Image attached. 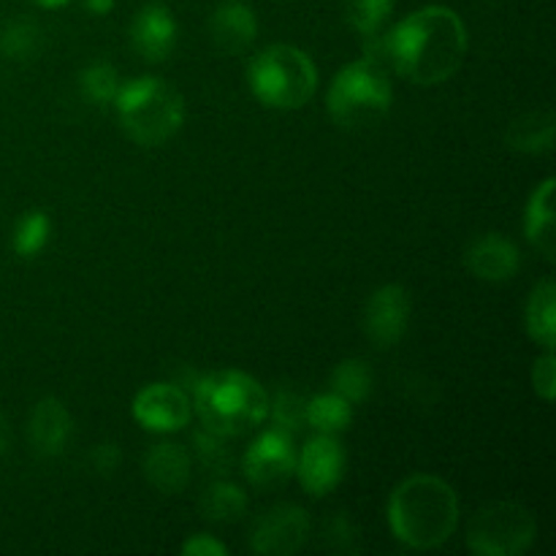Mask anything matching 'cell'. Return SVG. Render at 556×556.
<instances>
[{
  "instance_id": "obj_34",
  "label": "cell",
  "mask_w": 556,
  "mask_h": 556,
  "mask_svg": "<svg viewBox=\"0 0 556 556\" xmlns=\"http://www.w3.org/2000/svg\"><path fill=\"white\" fill-rule=\"evenodd\" d=\"M36 5H41V9L47 11H54V9H63V5H68L71 0H33Z\"/></svg>"
},
{
  "instance_id": "obj_28",
  "label": "cell",
  "mask_w": 556,
  "mask_h": 556,
  "mask_svg": "<svg viewBox=\"0 0 556 556\" xmlns=\"http://www.w3.org/2000/svg\"><path fill=\"white\" fill-rule=\"evenodd\" d=\"M304 410H307V400L302 394H296V391H280L275 400V407H269V413H275L277 427L288 429V432H299V429L307 427Z\"/></svg>"
},
{
  "instance_id": "obj_10",
  "label": "cell",
  "mask_w": 556,
  "mask_h": 556,
  "mask_svg": "<svg viewBox=\"0 0 556 556\" xmlns=\"http://www.w3.org/2000/svg\"><path fill=\"white\" fill-rule=\"evenodd\" d=\"M299 483L309 497H326L345 476V451L337 434H315L296 454Z\"/></svg>"
},
{
  "instance_id": "obj_32",
  "label": "cell",
  "mask_w": 556,
  "mask_h": 556,
  "mask_svg": "<svg viewBox=\"0 0 556 556\" xmlns=\"http://www.w3.org/2000/svg\"><path fill=\"white\" fill-rule=\"evenodd\" d=\"M182 554L190 556H226V546L210 535H193L182 543Z\"/></svg>"
},
{
  "instance_id": "obj_23",
  "label": "cell",
  "mask_w": 556,
  "mask_h": 556,
  "mask_svg": "<svg viewBox=\"0 0 556 556\" xmlns=\"http://www.w3.org/2000/svg\"><path fill=\"white\" fill-rule=\"evenodd\" d=\"M43 49V33L33 20H9L0 27V54L9 60L38 58Z\"/></svg>"
},
{
  "instance_id": "obj_8",
  "label": "cell",
  "mask_w": 556,
  "mask_h": 556,
  "mask_svg": "<svg viewBox=\"0 0 556 556\" xmlns=\"http://www.w3.org/2000/svg\"><path fill=\"white\" fill-rule=\"evenodd\" d=\"M244 478L255 489L282 486L288 478L296 472V448H293V432L275 427L261 432L250 443L248 454L242 459Z\"/></svg>"
},
{
  "instance_id": "obj_6",
  "label": "cell",
  "mask_w": 556,
  "mask_h": 556,
  "mask_svg": "<svg viewBox=\"0 0 556 556\" xmlns=\"http://www.w3.org/2000/svg\"><path fill=\"white\" fill-rule=\"evenodd\" d=\"M248 85L264 106L302 109L318 90V68L302 49L275 43L248 65Z\"/></svg>"
},
{
  "instance_id": "obj_2",
  "label": "cell",
  "mask_w": 556,
  "mask_h": 556,
  "mask_svg": "<svg viewBox=\"0 0 556 556\" xmlns=\"http://www.w3.org/2000/svg\"><path fill=\"white\" fill-rule=\"evenodd\" d=\"M389 525L396 541L410 548H438L459 527V497L438 476L405 478L389 497Z\"/></svg>"
},
{
  "instance_id": "obj_30",
  "label": "cell",
  "mask_w": 556,
  "mask_h": 556,
  "mask_svg": "<svg viewBox=\"0 0 556 556\" xmlns=\"http://www.w3.org/2000/svg\"><path fill=\"white\" fill-rule=\"evenodd\" d=\"M220 440L226 438H217V434L206 432V429L195 434V448H199L201 462H204L206 467H212V470H220V467L228 462V451L223 448Z\"/></svg>"
},
{
  "instance_id": "obj_9",
  "label": "cell",
  "mask_w": 556,
  "mask_h": 556,
  "mask_svg": "<svg viewBox=\"0 0 556 556\" xmlns=\"http://www.w3.org/2000/svg\"><path fill=\"white\" fill-rule=\"evenodd\" d=\"M309 538V516L299 505L282 503L264 510L250 530V548L261 556H291Z\"/></svg>"
},
{
  "instance_id": "obj_18",
  "label": "cell",
  "mask_w": 556,
  "mask_h": 556,
  "mask_svg": "<svg viewBox=\"0 0 556 556\" xmlns=\"http://www.w3.org/2000/svg\"><path fill=\"white\" fill-rule=\"evenodd\" d=\"M554 177L543 179L530 195L525 212V231L532 248L543 253V258L554 261Z\"/></svg>"
},
{
  "instance_id": "obj_33",
  "label": "cell",
  "mask_w": 556,
  "mask_h": 556,
  "mask_svg": "<svg viewBox=\"0 0 556 556\" xmlns=\"http://www.w3.org/2000/svg\"><path fill=\"white\" fill-rule=\"evenodd\" d=\"M85 5H87V11H90V14L106 16L109 11L114 9V0H85Z\"/></svg>"
},
{
  "instance_id": "obj_22",
  "label": "cell",
  "mask_w": 556,
  "mask_h": 556,
  "mask_svg": "<svg viewBox=\"0 0 556 556\" xmlns=\"http://www.w3.org/2000/svg\"><path fill=\"white\" fill-rule=\"evenodd\" d=\"M304 421L313 427L318 434H340L351 427L353 421V405L342 400L340 394L329 391V394H318L307 400V410H304Z\"/></svg>"
},
{
  "instance_id": "obj_29",
  "label": "cell",
  "mask_w": 556,
  "mask_h": 556,
  "mask_svg": "<svg viewBox=\"0 0 556 556\" xmlns=\"http://www.w3.org/2000/svg\"><path fill=\"white\" fill-rule=\"evenodd\" d=\"M532 389H535L546 402H554V394H556L554 351H548L546 356L538 358L535 367H532Z\"/></svg>"
},
{
  "instance_id": "obj_7",
  "label": "cell",
  "mask_w": 556,
  "mask_h": 556,
  "mask_svg": "<svg viewBox=\"0 0 556 556\" xmlns=\"http://www.w3.org/2000/svg\"><path fill=\"white\" fill-rule=\"evenodd\" d=\"M538 521L525 505L494 503L467 527V548L478 556H521L535 543Z\"/></svg>"
},
{
  "instance_id": "obj_16",
  "label": "cell",
  "mask_w": 556,
  "mask_h": 556,
  "mask_svg": "<svg viewBox=\"0 0 556 556\" xmlns=\"http://www.w3.org/2000/svg\"><path fill=\"white\" fill-rule=\"evenodd\" d=\"M71 438V416L65 410V405L54 396L38 402L30 413V421H27V440H30V448L36 451L43 459H52L60 456L68 445Z\"/></svg>"
},
{
  "instance_id": "obj_14",
  "label": "cell",
  "mask_w": 556,
  "mask_h": 556,
  "mask_svg": "<svg viewBox=\"0 0 556 556\" xmlns=\"http://www.w3.org/2000/svg\"><path fill=\"white\" fill-rule=\"evenodd\" d=\"M130 43L147 63H163L172 58L174 47H177V22H174L172 11L161 3L144 5L130 25Z\"/></svg>"
},
{
  "instance_id": "obj_1",
  "label": "cell",
  "mask_w": 556,
  "mask_h": 556,
  "mask_svg": "<svg viewBox=\"0 0 556 556\" xmlns=\"http://www.w3.org/2000/svg\"><path fill=\"white\" fill-rule=\"evenodd\" d=\"M467 30L462 16L445 5L407 14L386 36L367 38V58L396 71L413 85H443L465 63Z\"/></svg>"
},
{
  "instance_id": "obj_15",
  "label": "cell",
  "mask_w": 556,
  "mask_h": 556,
  "mask_svg": "<svg viewBox=\"0 0 556 556\" xmlns=\"http://www.w3.org/2000/svg\"><path fill=\"white\" fill-rule=\"evenodd\" d=\"M210 36L226 54H242L258 38V20L244 0H223L210 16Z\"/></svg>"
},
{
  "instance_id": "obj_27",
  "label": "cell",
  "mask_w": 556,
  "mask_h": 556,
  "mask_svg": "<svg viewBox=\"0 0 556 556\" xmlns=\"http://www.w3.org/2000/svg\"><path fill=\"white\" fill-rule=\"evenodd\" d=\"M342 9H345V20L358 36L372 38L378 36L386 27V22L391 20V11H394V0H342Z\"/></svg>"
},
{
  "instance_id": "obj_5",
  "label": "cell",
  "mask_w": 556,
  "mask_h": 556,
  "mask_svg": "<svg viewBox=\"0 0 556 556\" xmlns=\"http://www.w3.org/2000/svg\"><path fill=\"white\" fill-rule=\"evenodd\" d=\"M391 101L394 90H391L389 68L364 54L334 76L326 96V109L340 128L362 130L386 119Z\"/></svg>"
},
{
  "instance_id": "obj_13",
  "label": "cell",
  "mask_w": 556,
  "mask_h": 556,
  "mask_svg": "<svg viewBox=\"0 0 556 556\" xmlns=\"http://www.w3.org/2000/svg\"><path fill=\"white\" fill-rule=\"evenodd\" d=\"M465 266L483 282H505L519 275L521 253L503 233H483L465 250Z\"/></svg>"
},
{
  "instance_id": "obj_35",
  "label": "cell",
  "mask_w": 556,
  "mask_h": 556,
  "mask_svg": "<svg viewBox=\"0 0 556 556\" xmlns=\"http://www.w3.org/2000/svg\"><path fill=\"white\" fill-rule=\"evenodd\" d=\"M5 445H9V429H5V421L0 418V454L5 451Z\"/></svg>"
},
{
  "instance_id": "obj_21",
  "label": "cell",
  "mask_w": 556,
  "mask_h": 556,
  "mask_svg": "<svg viewBox=\"0 0 556 556\" xmlns=\"http://www.w3.org/2000/svg\"><path fill=\"white\" fill-rule=\"evenodd\" d=\"M201 516L206 521H215V525H231L239 521L248 510V494L237 486V483L217 481L210 489H204L201 494Z\"/></svg>"
},
{
  "instance_id": "obj_24",
  "label": "cell",
  "mask_w": 556,
  "mask_h": 556,
  "mask_svg": "<svg viewBox=\"0 0 556 556\" xmlns=\"http://www.w3.org/2000/svg\"><path fill=\"white\" fill-rule=\"evenodd\" d=\"M329 383L334 394H340L351 405H358V402H367L369 394H372V369L362 358H348V362L337 364Z\"/></svg>"
},
{
  "instance_id": "obj_25",
  "label": "cell",
  "mask_w": 556,
  "mask_h": 556,
  "mask_svg": "<svg viewBox=\"0 0 556 556\" xmlns=\"http://www.w3.org/2000/svg\"><path fill=\"white\" fill-rule=\"evenodd\" d=\"M49 231H52V220H49L47 212L30 210L16 220L14 237H11V244H14V253L20 258H36L49 242Z\"/></svg>"
},
{
  "instance_id": "obj_12",
  "label": "cell",
  "mask_w": 556,
  "mask_h": 556,
  "mask_svg": "<svg viewBox=\"0 0 556 556\" xmlns=\"http://www.w3.org/2000/svg\"><path fill=\"white\" fill-rule=\"evenodd\" d=\"M193 416V402L179 386L152 383L134 400V418L150 432H179Z\"/></svg>"
},
{
  "instance_id": "obj_11",
  "label": "cell",
  "mask_w": 556,
  "mask_h": 556,
  "mask_svg": "<svg viewBox=\"0 0 556 556\" xmlns=\"http://www.w3.org/2000/svg\"><path fill=\"white\" fill-rule=\"evenodd\" d=\"M410 324V293L402 286H383L367 299L364 331L375 348L400 345Z\"/></svg>"
},
{
  "instance_id": "obj_19",
  "label": "cell",
  "mask_w": 556,
  "mask_h": 556,
  "mask_svg": "<svg viewBox=\"0 0 556 556\" xmlns=\"http://www.w3.org/2000/svg\"><path fill=\"white\" fill-rule=\"evenodd\" d=\"M554 112L552 109H538V112H527L510 123L505 141L510 150L527 152V155H538V152H548L554 147Z\"/></svg>"
},
{
  "instance_id": "obj_26",
  "label": "cell",
  "mask_w": 556,
  "mask_h": 556,
  "mask_svg": "<svg viewBox=\"0 0 556 556\" xmlns=\"http://www.w3.org/2000/svg\"><path fill=\"white\" fill-rule=\"evenodd\" d=\"M79 90L92 106H109V103H114V96L119 90L117 68L106 60H96L79 74Z\"/></svg>"
},
{
  "instance_id": "obj_17",
  "label": "cell",
  "mask_w": 556,
  "mask_h": 556,
  "mask_svg": "<svg viewBox=\"0 0 556 556\" xmlns=\"http://www.w3.org/2000/svg\"><path fill=\"white\" fill-rule=\"evenodd\" d=\"M144 476L161 494H179L190 483V454L177 443H157L144 456Z\"/></svg>"
},
{
  "instance_id": "obj_4",
  "label": "cell",
  "mask_w": 556,
  "mask_h": 556,
  "mask_svg": "<svg viewBox=\"0 0 556 556\" xmlns=\"http://www.w3.org/2000/svg\"><path fill=\"white\" fill-rule=\"evenodd\" d=\"M114 109L125 134L141 147L166 144L185 119L182 96L157 76H136L119 85Z\"/></svg>"
},
{
  "instance_id": "obj_31",
  "label": "cell",
  "mask_w": 556,
  "mask_h": 556,
  "mask_svg": "<svg viewBox=\"0 0 556 556\" xmlns=\"http://www.w3.org/2000/svg\"><path fill=\"white\" fill-rule=\"evenodd\" d=\"M119 459H123V454H119V448L114 443H101L90 451V467L96 472H101V476H112L117 470Z\"/></svg>"
},
{
  "instance_id": "obj_20",
  "label": "cell",
  "mask_w": 556,
  "mask_h": 556,
  "mask_svg": "<svg viewBox=\"0 0 556 556\" xmlns=\"http://www.w3.org/2000/svg\"><path fill=\"white\" fill-rule=\"evenodd\" d=\"M527 334L532 342L554 351L556 345V286L552 277H543L527 302Z\"/></svg>"
},
{
  "instance_id": "obj_3",
  "label": "cell",
  "mask_w": 556,
  "mask_h": 556,
  "mask_svg": "<svg viewBox=\"0 0 556 556\" xmlns=\"http://www.w3.org/2000/svg\"><path fill=\"white\" fill-rule=\"evenodd\" d=\"M193 405L206 432L239 438L255 432L269 418V394L264 386L239 369L210 372L193 386Z\"/></svg>"
}]
</instances>
